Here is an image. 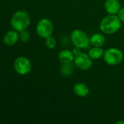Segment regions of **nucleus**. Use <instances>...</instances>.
<instances>
[{"label": "nucleus", "instance_id": "1", "mask_svg": "<svg viewBox=\"0 0 124 124\" xmlns=\"http://www.w3.org/2000/svg\"><path fill=\"white\" fill-rule=\"evenodd\" d=\"M121 26V20L116 15H109L105 17L99 25L100 30L106 34H113L119 31Z\"/></svg>", "mask_w": 124, "mask_h": 124}, {"label": "nucleus", "instance_id": "2", "mask_svg": "<svg viewBox=\"0 0 124 124\" xmlns=\"http://www.w3.org/2000/svg\"><path fill=\"white\" fill-rule=\"evenodd\" d=\"M31 20L29 14L25 11L16 12L11 19V25L12 28L17 31L26 30L30 25Z\"/></svg>", "mask_w": 124, "mask_h": 124}, {"label": "nucleus", "instance_id": "3", "mask_svg": "<svg viewBox=\"0 0 124 124\" xmlns=\"http://www.w3.org/2000/svg\"><path fill=\"white\" fill-rule=\"evenodd\" d=\"M105 62L110 65H115L121 63L124 60V53L117 48H109L104 52Z\"/></svg>", "mask_w": 124, "mask_h": 124}, {"label": "nucleus", "instance_id": "4", "mask_svg": "<svg viewBox=\"0 0 124 124\" xmlns=\"http://www.w3.org/2000/svg\"><path fill=\"white\" fill-rule=\"evenodd\" d=\"M71 40L73 44L79 49H86L91 44L90 39L87 34L80 29H75L72 32Z\"/></svg>", "mask_w": 124, "mask_h": 124}, {"label": "nucleus", "instance_id": "5", "mask_svg": "<svg viewBox=\"0 0 124 124\" xmlns=\"http://www.w3.org/2000/svg\"><path fill=\"white\" fill-rule=\"evenodd\" d=\"M74 63L77 68L83 70H87L92 67L93 60L88 54L80 51L76 52V50H74Z\"/></svg>", "mask_w": 124, "mask_h": 124}, {"label": "nucleus", "instance_id": "6", "mask_svg": "<svg viewBox=\"0 0 124 124\" xmlns=\"http://www.w3.org/2000/svg\"><path fill=\"white\" fill-rule=\"evenodd\" d=\"M36 31L39 37L46 39L48 36H50L53 32V23L49 19L43 18L38 22Z\"/></svg>", "mask_w": 124, "mask_h": 124}, {"label": "nucleus", "instance_id": "7", "mask_svg": "<svg viewBox=\"0 0 124 124\" xmlns=\"http://www.w3.org/2000/svg\"><path fill=\"white\" fill-rule=\"evenodd\" d=\"M14 68L20 75L28 74L31 70V64L29 60L25 57H18L14 62Z\"/></svg>", "mask_w": 124, "mask_h": 124}, {"label": "nucleus", "instance_id": "8", "mask_svg": "<svg viewBox=\"0 0 124 124\" xmlns=\"http://www.w3.org/2000/svg\"><path fill=\"white\" fill-rule=\"evenodd\" d=\"M104 6L106 12L110 15H116L121 9V4L118 0H106Z\"/></svg>", "mask_w": 124, "mask_h": 124}, {"label": "nucleus", "instance_id": "9", "mask_svg": "<svg viewBox=\"0 0 124 124\" xmlns=\"http://www.w3.org/2000/svg\"><path fill=\"white\" fill-rule=\"evenodd\" d=\"M19 39V34L17 31H10L7 32L4 36V42L8 46H12L17 43Z\"/></svg>", "mask_w": 124, "mask_h": 124}, {"label": "nucleus", "instance_id": "10", "mask_svg": "<svg viewBox=\"0 0 124 124\" xmlns=\"http://www.w3.org/2000/svg\"><path fill=\"white\" fill-rule=\"evenodd\" d=\"M73 91L77 96L80 97H86L89 93V89L88 86L81 82H78L75 84L73 87Z\"/></svg>", "mask_w": 124, "mask_h": 124}, {"label": "nucleus", "instance_id": "11", "mask_svg": "<svg viewBox=\"0 0 124 124\" xmlns=\"http://www.w3.org/2000/svg\"><path fill=\"white\" fill-rule=\"evenodd\" d=\"M75 54L67 49L62 50L58 54V60L61 63H70L74 61Z\"/></svg>", "mask_w": 124, "mask_h": 124}, {"label": "nucleus", "instance_id": "12", "mask_svg": "<svg viewBox=\"0 0 124 124\" xmlns=\"http://www.w3.org/2000/svg\"><path fill=\"white\" fill-rule=\"evenodd\" d=\"M105 43V37L101 33H95L90 38V44L93 46H102Z\"/></svg>", "mask_w": 124, "mask_h": 124}, {"label": "nucleus", "instance_id": "13", "mask_svg": "<svg viewBox=\"0 0 124 124\" xmlns=\"http://www.w3.org/2000/svg\"><path fill=\"white\" fill-rule=\"evenodd\" d=\"M104 54L103 49L99 46H93L88 51V55L92 60H97L102 57Z\"/></svg>", "mask_w": 124, "mask_h": 124}, {"label": "nucleus", "instance_id": "14", "mask_svg": "<svg viewBox=\"0 0 124 124\" xmlns=\"http://www.w3.org/2000/svg\"><path fill=\"white\" fill-rule=\"evenodd\" d=\"M74 71V68L72 64L70 63H62V65L61 67V72L64 76H69L71 75Z\"/></svg>", "mask_w": 124, "mask_h": 124}, {"label": "nucleus", "instance_id": "15", "mask_svg": "<svg viewBox=\"0 0 124 124\" xmlns=\"http://www.w3.org/2000/svg\"><path fill=\"white\" fill-rule=\"evenodd\" d=\"M56 44L57 43H56V39L51 36L45 39V45L48 49H54L56 46Z\"/></svg>", "mask_w": 124, "mask_h": 124}, {"label": "nucleus", "instance_id": "16", "mask_svg": "<svg viewBox=\"0 0 124 124\" xmlns=\"http://www.w3.org/2000/svg\"><path fill=\"white\" fill-rule=\"evenodd\" d=\"M30 39V33L29 31H27L26 30H24V31H22L20 32L19 33V39L23 42V43H26Z\"/></svg>", "mask_w": 124, "mask_h": 124}, {"label": "nucleus", "instance_id": "17", "mask_svg": "<svg viewBox=\"0 0 124 124\" xmlns=\"http://www.w3.org/2000/svg\"><path fill=\"white\" fill-rule=\"evenodd\" d=\"M118 17L120 18V20H121L122 22H124V7L121 8L120 11H119L118 13Z\"/></svg>", "mask_w": 124, "mask_h": 124}, {"label": "nucleus", "instance_id": "18", "mask_svg": "<svg viewBox=\"0 0 124 124\" xmlns=\"http://www.w3.org/2000/svg\"><path fill=\"white\" fill-rule=\"evenodd\" d=\"M117 124H124V121H118L117 123H116Z\"/></svg>", "mask_w": 124, "mask_h": 124}]
</instances>
